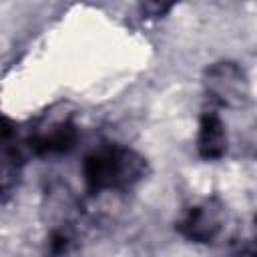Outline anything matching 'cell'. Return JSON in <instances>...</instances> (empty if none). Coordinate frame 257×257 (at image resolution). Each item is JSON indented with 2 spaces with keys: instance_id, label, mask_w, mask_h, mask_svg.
Returning a JSON list of instances; mask_svg holds the SVG:
<instances>
[{
  "instance_id": "1",
  "label": "cell",
  "mask_w": 257,
  "mask_h": 257,
  "mask_svg": "<svg viewBox=\"0 0 257 257\" xmlns=\"http://www.w3.org/2000/svg\"><path fill=\"white\" fill-rule=\"evenodd\" d=\"M147 171V159L118 143H104L92 149L82 161V177L88 193L128 189L143 181Z\"/></svg>"
},
{
  "instance_id": "2",
  "label": "cell",
  "mask_w": 257,
  "mask_h": 257,
  "mask_svg": "<svg viewBox=\"0 0 257 257\" xmlns=\"http://www.w3.org/2000/svg\"><path fill=\"white\" fill-rule=\"evenodd\" d=\"M203 86L207 96L227 108H241L249 102V78L233 60H219L205 68Z\"/></svg>"
},
{
  "instance_id": "3",
  "label": "cell",
  "mask_w": 257,
  "mask_h": 257,
  "mask_svg": "<svg viewBox=\"0 0 257 257\" xmlns=\"http://www.w3.org/2000/svg\"><path fill=\"white\" fill-rule=\"evenodd\" d=\"M225 225V207L219 199H203L181 215L177 231L193 243H211L219 237Z\"/></svg>"
},
{
  "instance_id": "4",
  "label": "cell",
  "mask_w": 257,
  "mask_h": 257,
  "mask_svg": "<svg viewBox=\"0 0 257 257\" xmlns=\"http://www.w3.org/2000/svg\"><path fill=\"white\" fill-rule=\"evenodd\" d=\"M78 141L76 124L68 118H52L40 124L32 135L26 139V147L32 155H62L74 149Z\"/></svg>"
},
{
  "instance_id": "5",
  "label": "cell",
  "mask_w": 257,
  "mask_h": 257,
  "mask_svg": "<svg viewBox=\"0 0 257 257\" xmlns=\"http://www.w3.org/2000/svg\"><path fill=\"white\" fill-rule=\"evenodd\" d=\"M197 153L205 161H219L227 153V131L215 110H205L199 118Z\"/></svg>"
},
{
  "instance_id": "6",
  "label": "cell",
  "mask_w": 257,
  "mask_h": 257,
  "mask_svg": "<svg viewBox=\"0 0 257 257\" xmlns=\"http://www.w3.org/2000/svg\"><path fill=\"white\" fill-rule=\"evenodd\" d=\"M145 14L149 16H163L165 12H169L173 8V4H159V2H153V4H143L141 6Z\"/></svg>"
}]
</instances>
